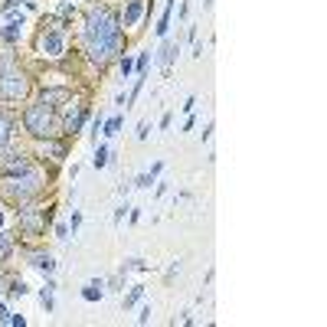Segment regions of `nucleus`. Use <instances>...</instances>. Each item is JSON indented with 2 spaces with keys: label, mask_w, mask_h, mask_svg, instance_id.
<instances>
[{
  "label": "nucleus",
  "mask_w": 327,
  "mask_h": 327,
  "mask_svg": "<svg viewBox=\"0 0 327 327\" xmlns=\"http://www.w3.org/2000/svg\"><path fill=\"white\" fill-rule=\"evenodd\" d=\"M85 43H88V56L98 66L111 63L121 53V20L108 7H92L85 16Z\"/></svg>",
  "instance_id": "1"
},
{
  "label": "nucleus",
  "mask_w": 327,
  "mask_h": 327,
  "mask_svg": "<svg viewBox=\"0 0 327 327\" xmlns=\"http://www.w3.org/2000/svg\"><path fill=\"white\" fill-rule=\"evenodd\" d=\"M39 190H43V170L30 164L23 170V177H20V173H10L7 183L0 187V193L7 196V200H13V203H26L33 193H39Z\"/></svg>",
  "instance_id": "2"
},
{
  "label": "nucleus",
  "mask_w": 327,
  "mask_h": 327,
  "mask_svg": "<svg viewBox=\"0 0 327 327\" xmlns=\"http://www.w3.org/2000/svg\"><path fill=\"white\" fill-rule=\"evenodd\" d=\"M26 92H30L26 72L20 69V66H13L10 56H0V98L16 101V98H23Z\"/></svg>",
  "instance_id": "3"
},
{
  "label": "nucleus",
  "mask_w": 327,
  "mask_h": 327,
  "mask_svg": "<svg viewBox=\"0 0 327 327\" xmlns=\"http://www.w3.org/2000/svg\"><path fill=\"white\" fill-rule=\"evenodd\" d=\"M23 125L30 134H36V138H49L56 128V118H53V105H43V101H36V105H30L23 115Z\"/></svg>",
  "instance_id": "4"
},
{
  "label": "nucleus",
  "mask_w": 327,
  "mask_h": 327,
  "mask_svg": "<svg viewBox=\"0 0 327 327\" xmlns=\"http://www.w3.org/2000/svg\"><path fill=\"white\" fill-rule=\"evenodd\" d=\"M16 219H20V229H23L26 236H39L43 226H46V213L33 210V206H20V210H16Z\"/></svg>",
  "instance_id": "5"
},
{
  "label": "nucleus",
  "mask_w": 327,
  "mask_h": 327,
  "mask_svg": "<svg viewBox=\"0 0 327 327\" xmlns=\"http://www.w3.org/2000/svg\"><path fill=\"white\" fill-rule=\"evenodd\" d=\"M36 46H39V53H43V56H49V59L63 56V46H66V43H63V33H59V30H49V33H43Z\"/></svg>",
  "instance_id": "6"
},
{
  "label": "nucleus",
  "mask_w": 327,
  "mask_h": 327,
  "mask_svg": "<svg viewBox=\"0 0 327 327\" xmlns=\"http://www.w3.org/2000/svg\"><path fill=\"white\" fill-rule=\"evenodd\" d=\"M26 167H30V161H26L20 151H7L3 161H0V170H3V173H23Z\"/></svg>",
  "instance_id": "7"
},
{
  "label": "nucleus",
  "mask_w": 327,
  "mask_h": 327,
  "mask_svg": "<svg viewBox=\"0 0 327 327\" xmlns=\"http://www.w3.org/2000/svg\"><path fill=\"white\" fill-rule=\"evenodd\" d=\"M101 295H105V281H101V278L88 281V285H85V291H82V298H85V301H98Z\"/></svg>",
  "instance_id": "8"
},
{
  "label": "nucleus",
  "mask_w": 327,
  "mask_h": 327,
  "mask_svg": "<svg viewBox=\"0 0 327 327\" xmlns=\"http://www.w3.org/2000/svg\"><path fill=\"white\" fill-rule=\"evenodd\" d=\"M20 26H23V23L10 20V23L3 26V30H0V39H3V43H16V39H20Z\"/></svg>",
  "instance_id": "9"
},
{
  "label": "nucleus",
  "mask_w": 327,
  "mask_h": 327,
  "mask_svg": "<svg viewBox=\"0 0 327 327\" xmlns=\"http://www.w3.org/2000/svg\"><path fill=\"white\" fill-rule=\"evenodd\" d=\"M10 134H13V121H10V115H0V151L7 148Z\"/></svg>",
  "instance_id": "10"
},
{
  "label": "nucleus",
  "mask_w": 327,
  "mask_h": 327,
  "mask_svg": "<svg viewBox=\"0 0 327 327\" xmlns=\"http://www.w3.org/2000/svg\"><path fill=\"white\" fill-rule=\"evenodd\" d=\"M141 10H144V3H141V0H131V3H128V10H125V26H134V23H138Z\"/></svg>",
  "instance_id": "11"
},
{
  "label": "nucleus",
  "mask_w": 327,
  "mask_h": 327,
  "mask_svg": "<svg viewBox=\"0 0 327 327\" xmlns=\"http://www.w3.org/2000/svg\"><path fill=\"white\" fill-rule=\"evenodd\" d=\"M33 265H36V268H43V272H53V268H56V262H53V255H49V252H36V255H33Z\"/></svg>",
  "instance_id": "12"
},
{
  "label": "nucleus",
  "mask_w": 327,
  "mask_h": 327,
  "mask_svg": "<svg viewBox=\"0 0 327 327\" xmlns=\"http://www.w3.org/2000/svg\"><path fill=\"white\" fill-rule=\"evenodd\" d=\"M173 53H177V46H173V43H164V49H161V66H164V72L170 69V63H173Z\"/></svg>",
  "instance_id": "13"
},
{
  "label": "nucleus",
  "mask_w": 327,
  "mask_h": 327,
  "mask_svg": "<svg viewBox=\"0 0 327 327\" xmlns=\"http://www.w3.org/2000/svg\"><path fill=\"white\" fill-rule=\"evenodd\" d=\"M10 252H13V239L0 229V262H3V258H10Z\"/></svg>",
  "instance_id": "14"
},
{
  "label": "nucleus",
  "mask_w": 327,
  "mask_h": 327,
  "mask_svg": "<svg viewBox=\"0 0 327 327\" xmlns=\"http://www.w3.org/2000/svg\"><path fill=\"white\" fill-rule=\"evenodd\" d=\"M59 98H69V92L66 88H53V92H43V105H53V101H59Z\"/></svg>",
  "instance_id": "15"
},
{
  "label": "nucleus",
  "mask_w": 327,
  "mask_h": 327,
  "mask_svg": "<svg viewBox=\"0 0 327 327\" xmlns=\"http://www.w3.org/2000/svg\"><path fill=\"white\" fill-rule=\"evenodd\" d=\"M82 108H72L69 111V118H66V128H69V131H79V125H82Z\"/></svg>",
  "instance_id": "16"
},
{
  "label": "nucleus",
  "mask_w": 327,
  "mask_h": 327,
  "mask_svg": "<svg viewBox=\"0 0 327 327\" xmlns=\"http://www.w3.org/2000/svg\"><path fill=\"white\" fill-rule=\"evenodd\" d=\"M105 164H108V148H98V151H95V167L101 170Z\"/></svg>",
  "instance_id": "17"
},
{
  "label": "nucleus",
  "mask_w": 327,
  "mask_h": 327,
  "mask_svg": "<svg viewBox=\"0 0 327 327\" xmlns=\"http://www.w3.org/2000/svg\"><path fill=\"white\" fill-rule=\"evenodd\" d=\"M118 128H121V118H108V125H105V134H108V138H111V134H118Z\"/></svg>",
  "instance_id": "18"
},
{
  "label": "nucleus",
  "mask_w": 327,
  "mask_h": 327,
  "mask_svg": "<svg viewBox=\"0 0 327 327\" xmlns=\"http://www.w3.org/2000/svg\"><path fill=\"white\" fill-rule=\"evenodd\" d=\"M167 26H170V7L164 10V16H161V26H157V36H164V33H167Z\"/></svg>",
  "instance_id": "19"
},
{
  "label": "nucleus",
  "mask_w": 327,
  "mask_h": 327,
  "mask_svg": "<svg viewBox=\"0 0 327 327\" xmlns=\"http://www.w3.org/2000/svg\"><path fill=\"white\" fill-rule=\"evenodd\" d=\"M141 295H144V288H141V285H138V288H131V295H128V298H125V308H131V304H134V301H138V298H141Z\"/></svg>",
  "instance_id": "20"
},
{
  "label": "nucleus",
  "mask_w": 327,
  "mask_h": 327,
  "mask_svg": "<svg viewBox=\"0 0 327 327\" xmlns=\"http://www.w3.org/2000/svg\"><path fill=\"white\" fill-rule=\"evenodd\" d=\"M10 295H13V298H23L26 295V285H23V281H13V285H10Z\"/></svg>",
  "instance_id": "21"
},
{
  "label": "nucleus",
  "mask_w": 327,
  "mask_h": 327,
  "mask_svg": "<svg viewBox=\"0 0 327 327\" xmlns=\"http://www.w3.org/2000/svg\"><path fill=\"white\" fill-rule=\"evenodd\" d=\"M148 321H151V304H144L141 314H138V324H148Z\"/></svg>",
  "instance_id": "22"
},
{
  "label": "nucleus",
  "mask_w": 327,
  "mask_h": 327,
  "mask_svg": "<svg viewBox=\"0 0 327 327\" xmlns=\"http://www.w3.org/2000/svg\"><path fill=\"white\" fill-rule=\"evenodd\" d=\"M131 69H134L131 59H121V72H125V76H131Z\"/></svg>",
  "instance_id": "23"
},
{
  "label": "nucleus",
  "mask_w": 327,
  "mask_h": 327,
  "mask_svg": "<svg viewBox=\"0 0 327 327\" xmlns=\"http://www.w3.org/2000/svg\"><path fill=\"white\" fill-rule=\"evenodd\" d=\"M144 69H148V53H144V56L138 59V72H141V76H144Z\"/></svg>",
  "instance_id": "24"
},
{
  "label": "nucleus",
  "mask_w": 327,
  "mask_h": 327,
  "mask_svg": "<svg viewBox=\"0 0 327 327\" xmlns=\"http://www.w3.org/2000/svg\"><path fill=\"white\" fill-rule=\"evenodd\" d=\"M148 131H151V128H148V121H141V128H138V138L144 141V138H148Z\"/></svg>",
  "instance_id": "25"
},
{
  "label": "nucleus",
  "mask_w": 327,
  "mask_h": 327,
  "mask_svg": "<svg viewBox=\"0 0 327 327\" xmlns=\"http://www.w3.org/2000/svg\"><path fill=\"white\" fill-rule=\"evenodd\" d=\"M138 187H151V173H141V177H138Z\"/></svg>",
  "instance_id": "26"
},
{
  "label": "nucleus",
  "mask_w": 327,
  "mask_h": 327,
  "mask_svg": "<svg viewBox=\"0 0 327 327\" xmlns=\"http://www.w3.org/2000/svg\"><path fill=\"white\" fill-rule=\"evenodd\" d=\"M7 321H10L13 327H23V324H26V318H20V314H16V318H7Z\"/></svg>",
  "instance_id": "27"
},
{
  "label": "nucleus",
  "mask_w": 327,
  "mask_h": 327,
  "mask_svg": "<svg viewBox=\"0 0 327 327\" xmlns=\"http://www.w3.org/2000/svg\"><path fill=\"white\" fill-rule=\"evenodd\" d=\"M10 314H7V308H3V304H0V321H7Z\"/></svg>",
  "instance_id": "28"
},
{
  "label": "nucleus",
  "mask_w": 327,
  "mask_h": 327,
  "mask_svg": "<svg viewBox=\"0 0 327 327\" xmlns=\"http://www.w3.org/2000/svg\"><path fill=\"white\" fill-rule=\"evenodd\" d=\"M0 226H3V213H0Z\"/></svg>",
  "instance_id": "29"
}]
</instances>
